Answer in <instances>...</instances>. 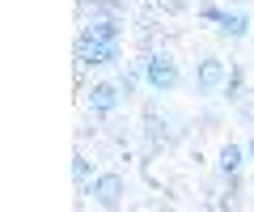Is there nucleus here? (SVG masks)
Masks as SVG:
<instances>
[{
  "label": "nucleus",
  "instance_id": "3",
  "mask_svg": "<svg viewBox=\"0 0 254 212\" xmlns=\"http://www.w3.org/2000/svg\"><path fill=\"white\" fill-rule=\"evenodd\" d=\"M229 72H233V68H229L225 60H216V56L199 60V68H195V89H199L203 98H216V93H225Z\"/></svg>",
  "mask_w": 254,
  "mask_h": 212
},
{
  "label": "nucleus",
  "instance_id": "6",
  "mask_svg": "<svg viewBox=\"0 0 254 212\" xmlns=\"http://www.w3.org/2000/svg\"><path fill=\"white\" fill-rule=\"evenodd\" d=\"M123 191H127L123 174H98V178L89 183V191H85V195H89L93 204H102V208H115V204L123 200Z\"/></svg>",
  "mask_w": 254,
  "mask_h": 212
},
{
  "label": "nucleus",
  "instance_id": "8",
  "mask_svg": "<svg viewBox=\"0 0 254 212\" xmlns=\"http://www.w3.org/2000/svg\"><path fill=\"white\" fill-rule=\"evenodd\" d=\"M72 178H76V191H89V183H93V178H98V174H93V166H89V157H85V153H76L72 157Z\"/></svg>",
  "mask_w": 254,
  "mask_h": 212
},
{
  "label": "nucleus",
  "instance_id": "11",
  "mask_svg": "<svg viewBox=\"0 0 254 212\" xmlns=\"http://www.w3.org/2000/svg\"><path fill=\"white\" fill-rule=\"evenodd\" d=\"M246 153H250V166H254V136L246 140Z\"/></svg>",
  "mask_w": 254,
  "mask_h": 212
},
{
  "label": "nucleus",
  "instance_id": "9",
  "mask_svg": "<svg viewBox=\"0 0 254 212\" xmlns=\"http://www.w3.org/2000/svg\"><path fill=\"white\" fill-rule=\"evenodd\" d=\"M140 81H144V64H140V60H136L131 68H123V72H119V89H123V93H136Z\"/></svg>",
  "mask_w": 254,
  "mask_h": 212
},
{
  "label": "nucleus",
  "instance_id": "5",
  "mask_svg": "<svg viewBox=\"0 0 254 212\" xmlns=\"http://www.w3.org/2000/svg\"><path fill=\"white\" fill-rule=\"evenodd\" d=\"M123 106V89H119V81H98L89 89V111L102 115V119H110V115Z\"/></svg>",
  "mask_w": 254,
  "mask_h": 212
},
{
  "label": "nucleus",
  "instance_id": "4",
  "mask_svg": "<svg viewBox=\"0 0 254 212\" xmlns=\"http://www.w3.org/2000/svg\"><path fill=\"white\" fill-rule=\"evenodd\" d=\"M203 21H216V30L225 38H246L250 34V17H246L242 9H220V4H203L199 9Z\"/></svg>",
  "mask_w": 254,
  "mask_h": 212
},
{
  "label": "nucleus",
  "instance_id": "10",
  "mask_svg": "<svg viewBox=\"0 0 254 212\" xmlns=\"http://www.w3.org/2000/svg\"><path fill=\"white\" fill-rule=\"evenodd\" d=\"M242 85H246V72H242V68H233V72H229V85H225V98L229 102L242 98Z\"/></svg>",
  "mask_w": 254,
  "mask_h": 212
},
{
  "label": "nucleus",
  "instance_id": "1",
  "mask_svg": "<svg viewBox=\"0 0 254 212\" xmlns=\"http://www.w3.org/2000/svg\"><path fill=\"white\" fill-rule=\"evenodd\" d=\"M123 60L119 51V38H98V34H76V64L81 68H110Z\"/></svg>",
  "mask_w": 254,
  "mask_h": 212
},
{
  "label": "nucleus",
  "instance_id": "2",
  "mask_svg": "<svg viewBox=\"0 0 254 212\" xmlns=\"http://www.w3.org/2000/svg\"><path fill=\"white\" fill-rule=\"evenodd\" d=\"M140 64H144V85H148V89H157V93L178 89L182 72H178V60H174L170 51H148Z\"/></svg>",
  "mask_w": 254,
  "mask_h": 212
},
{
  "label": "nucleus",
  "instance_id": "7",
  "mask_svg": "<svg viewBox=\"0 0 254 212\" xmlns=\"http://www.w3.org/2000/svg\"><path fill=\"white\" fill-rule=\"evenodd\" d=\"M246 144H233V140H229V144H220V153H216V166H220V174L225 178H237L242 174V166H246Z\"/></svg>",
  "mask_w": 254,
  "mask_h": 212
}]
</instances>
